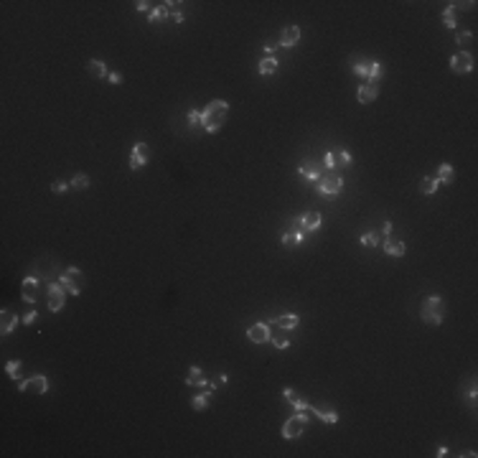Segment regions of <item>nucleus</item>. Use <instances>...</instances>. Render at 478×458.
Segmentation results:
<instances>
[{
    "label": "nucleus",
    "instance_id": "f257e3e1",
    "mask_svg": "<svg viewBox=\"0 0 478 458\" xmlns=\"http://www.w3.org/2000/svg\"><path fill=\"white\" fill-rule=\"evenodd\" d=\"M227 112H229L227 99H214V102H209V107L201 112V128L206 132L221 130V125H224V120H227Z\"/></svg>",
    "mask_w": 478,
    "mask_h": 458
},
{
    "label": "nucleus",
    "instance_id": "f03ea898",
    "mask_svg": "<svg viewBox=\"0 0 478 458\" xmlns=\"http://www.w3.org/2000/svg\"><path fill=\"white\" fill-rule=\"evenodd\" d=\"M420 316H422V321H425V323H430V326H440L443 318H445V303H443V298H438V295L422 298Z\"/></svg>",
    "mask_w": 478,
    "mask_h": 458
},
{
    "label": "nucleus",
    "instance_id": "7ed1b4c3",
    "mask_svg": "<svg viewBox=\"0 0 478 458\" xmlns=\"http://www.w3.org/2000/svg\"><path fill=\"white\" fill-rule=\"evenodd\" d=\"M316 191H318L320 196H338V194L343 191V178L336 176V173H331V171H326V173L316 181Z\"/></svg>",
    "mask_w": 478,
    "mask_h": 458
},
{
    "label": "nucleus",
    "instance_id": "20e7f679",
    "mask_svg": "<svg viewBox=\"0 0 478 458\" xmlns=\"http://www.w3.org/2000/svg\"><path fill=\"white\" fill-rule=\"evenodd\" d=\"M59 285L66 290L69 295H79L82 293V270H76V267H69L61 277H59Z\"/></svg>",
    "mask_w": 478,
    "mask_h": 458
},
{
    "label": "nucleus",
    "instance_id": "39448f33",
    "mask_svg": "<svg viewBox=\"0 0 478 458\" xmlns=\"http://www.w3.org/2000/svg\"><path fill=\"white\" fill-rule=\"evenodd\" d=\"M349 163H351V153H349V150H343V148H331V150L326 153L323 168L333 173L336 168H341V165H349Z\"/></svg>",
    "mask_w": 478,
    "mask_h": 458
},
{
    "label": "nucleus",
    "instance_id": "423d86ee",
    "mask_svg": "<svg viewBox=\"0 0 478 458\" xmlns=\"http://www.w3.org/2000/svg\"><path fill=\"white\" fill-rule=\"evenodd\" d=\"M305 420H308V412H298V415L287 418L285 425H283V438H287V440L298 438V435L305 430Z\"/></svg>",
    "mask_w": 478,
    "mask_h": 458
},
{
    "label": "nucleus",
    "instance_id": "0eeeda50",
    "mask_svg": "<svg viewBox=\"0 0 478 458\" xmlns=\"http://www.w3.org/2000/svg\"><path fill=\"white\" fill-rule=\"evenodd\" d=\"M18 389L20 392H36V395H43L49 389V379L43 377V374H36V377H31V379H20L18 382Z\"/></svg>",
    "mask_w": 478,
    "mask_h": 458
},
{
    "label": "nucleus",
    "instance_id": "6e6552de",
    "mask_svg": "<svg viewBox=\"0 0 478 458\" xmlns=\"http://www.w3.org/2000/svg\"><path fill=\"white\" fill-rule=\"evenodd\" d=\"M450 69L455 74H468V72H473V54H468V51L455 54V56L450 59Z\"/></svg>",
    "mask_w": 478,
    "mask_h": 458
},
{
    "label": "nucleus",
    "instance_id": "1a4fd4ad",
    "mask_svg": "<svg viewBox=\"0 0 478 458\" xmlns=\"http://www.w3.org/2000/svg\"><path fill=\"white\" fill-rule=\"evenodd\" d=\"M270 336H272L270 323H254V326L247 329V339H249L252 344H267Z\"/></svg>",
    "mask_w": 478,
    "mask_h": 458
},
{
    "label": "nucleus",
    "instance_id": "9d476101",
    "mask_svg": "<svg viewBox=\"0 0 478 458\" xmlns=\"http://www.w3.org/2000/svg\"><path fill=\"white\" fill-rule=\"evenodd\" d=\"M145 163H148V145L145 143H135V145H132V155H130V168L140 171Z\"/></svg>",
    "mask_w": 478,
    "mask_h": 458
},
{
    "label": "nucleus",
    "instance_id": "9b49d317",
    "mask_svg": "<svg viewBox=\"0 0 478 458\" xmlns=\"http://www.w3.org/2000/svg\"><path fill=\"white\" fill-rule=\"evenodd\" d=\"M376 94H379V84H376V82H361L359 92H356V99L361 105H366V102H374Z\"/></svg>",
    "mask_w": 478,
    "mask_h": 458
},
{
    "label": "nucleus",
    "instance_id": "f8f14e48",
    "mask_svg": "<svg viewBox=\"0 0 478 458\" xmlns=\"http://www.w3.org/2000/svg\"><path fill=\"white\" fill-rule=\"evenodd\" d=\"M49 308L53 311V313L64 308V288L59 283H51L49 285Z\"/></svg>",
    "mask_w": 478,
    "mask_h": 458
},
{
    "label": "nucleus",
    "instance_id": "ddd939ff",
    "mask_svg": "<svg viewBox=\"0 0 478 458\" xmlns=\"http://www.w3.org/2000/svg\"><path fill=\"white\" fill-rule=\"evenodd\" d=\"M323 171H326V168H320L318 161H308V163H303V165L298 168V173L303 176V178H308V181H318V178L323 176Z\"/></svg>",
    "mask_w": 478,
    "mask_h": 458
},
{
    "label": "nucleus",
    "instance_id": "4468645a",
    "mask_svg": "<svg viewBox=\"0 0 478 458\" xmlns=\"http://www.w3.org/2000/svg\"><path fill=\"white\" fill-rule=\"evenodd\" d=\"M298 41H300V28H298V26H287V28L280 33V41H277V43H280L283 49H293Z\"/></svg>",
    "mask_w": 478,
    "mask_h": 458
},
{
    "label": "nucleus",
    "instance_id": "2eb2a0df",
    "mask_svg": "<svg viewBox=\"0 0 478 458\" xmlns=\"http://www.w3.org/2000/svg\"><path fill=\"white\" fill-rule=\"evenodd\" d=\"M298 323H300V318H298L295 313H285V316L272 318V321H270V326L283 329V331H293V329H298Z\"/></svg>",
    "mask_w": 478,
    "mask_h": 458
},
{
    "label": "nucleus",
    "instance_id": "dca6fc26",
    "mask_svg": "<svg viewBox=\"0 0 478 458\" xmlns=\"http://www.w3.org/2000/svg\"><path fill=\"white\" fill-rule=\"evenodd\" d=\"M36 298H38V277H26L23 280V300L26 303H36Z\"/></svg>",
    "mask_w": 478,
    "mask_h": 458
},
{
    "label": "nucleus",
    "instance_id": "f3484780",
    "mask_svg": "<svg viewBox=\"0 0 478 458\" xmlns=\"http://www.w3.org/2000/svg\"><path fill=\"white\" fill-rule=\"evenodd\" d=\"M405 242H397V239H384V252L389 255V257H402V255H405Z\"/></svg>",
    "mask_w": 478,
    "mask_h": 458
},
{
    "label": "nucleus",
    "instance_id": "a211bd4d",
    "mask_svg": "<svg viewBox=\"0 0 478 458\" xmlns=\"http://www.w3.org/2000/svg\"><path fill=\"white\" fill-rule=\"evenodd\" d=\"M16 323H18V316L13 311H3V313H0V331L3 333H10L16 329Z\"/></svg>",
    "mask_w": 478,
    "mask_h": 458
},
{
    "label": "nucleus",
    "instance_id": "6ab92c4d",
    "mask_svg": "<svg viewBox=\"0 0 478 458\" xmlns=\"http://www.w3.org/2000/svg\"><path fill=\"white\" fill-rule=\"evenodd\" d=\"M320 221H323L320 211H308L303 217V227H305V232H316V229H320Z\"/></svg>",
    "mask_w": 478,
    "mask_h": 458
},
{
    "label": "nucleus",
    "instance_id": "aec40b11",
    "mask_svg": "<svg viewBox=\"0 0 478 458\" xmlns=\"http://www.w3.org/2000/svg\"><path fill=\"white\" fill-rule=\"evenodd\" d=\"M204 372H201V366H191L188 369V377H186V385L188 387H204Z\"/></svg>",
    "mask_w": 478,
    "mask_h": 458
},
{
    "label": "nucleus",
    "instance_id": "412c9836",
    "mask_svg": "<svg viewBox=\"0 0 478 458\" xmlns=\"http://www.w3.org/2000/svg\"><path fill=\"white\" fill-rule=\"evenodd\" d=\"M87 69H89V74H92V76H97V79H105V76H109L105 61H99V59H92L89 64H87Z\"/></svg>",
    "mask_w": 478,
    "mask_h": 458
},
{
    "label": "nucleus",
    "instance_id": "4be33fe9",
    "mask_svg": "<svg viewBox=\"0 0 478 458\" xmlns=\"http://www.w3.org/2000/svg\"><path fill=\"white\" fill-rule=\"evenodd\" d=\"M277 66H280V64H277V59H275V56H265V59L260 61L257 69H260V74H262V76H270V74H275V72H277Z\"/></svg>",
    "mask_w": 478,
    "mask_h": 458
},
{
    "label": "nucleus",
    "instance_id": "5701e85b",
    "mask_svg": "<svg viewBox=\"0 0 478 458\" xmlns=\"http://www.w3.org/2000/svg\"><path fill=\"white\" fill-rule=\"evenodd\" d=\"M438 188H440V183H438V178H435V176H425V178H422V181H420V191L425 194V196L435 194Z\"/></svg>",
    "mask_w": 478,
    "mask_h": 458
},
{
    "label": "nucleus",
    "instance_id": "b1692460",
    "mask_svg": "<svg viewBox=\"0 0 478 458\" xmlns=\"http://www.w3.org/2000/svg\"><path fill=\"white\" fill-rule=\"evenodd\" d=\"M303 239H305V234H298V232H287V234H283V247H300L303 244Z\"/></svg>",
    "mask_w": 478,
    "mask_h": 458
},
{
    "label": "nucleus",
    "instance_id": "393cba45",
    "mask_svg": "<svg viewBox=\"0 0 478 458\" xmlns=\"http://www.w3.org/2000/svg\"><path fill=\"white\" fill-rule=\"evenodd\" d=\"M359 242L364 244V247H379V244H382V234L379 232H366V234H361V237H359Z\"/></svg>",
    "mask_w": 478,
    "mask_h": 458
},
{
    "label": "nucleus",
    "instance_id": "a878e982",
    "mask_svg": "<svg viewBox=\"0 0 478 458\" xmlns=\"http://www.w3.org/2000/svg\"><path fill=\"white\" fill-rule=\"evenodd\" d=\"M435 178H438V183H450L453 181V165L450 163H440Z\"/></svg>",
    "mask_w": 478,
    "mask_h": 458
},
{
    "label": "nucleus",
    "instance_id": "bb28decb",
    "mask_svg": "<svg viewBox=\"0 0 478 458\" xmlns=\"http://www.w3.org/2000/svg\"><path fill=\"white\" fill-rule=\"evenodd\" d=\"M382 76H384V66L379 61H369V76H366V82H376V84H379Z\"/></svg>",
    "mask_w": 478,
    "mask_h": 458
},
{
    "label": "nucleus",
    "instance_id": "cd10ccee",
    "mask_svg": "<svg viewBox=\"0 0 478 458\" xmlns=\"http://www.w3.org/2000/svg\"><path fill=\"white\" fill-rule=\"evenodd\" d=\"M310 412H316V415L323 420V422H328V425H336V422H338V415L333 410H316V407H310Z\"/></svg>",
    "mask_w": 478,
    "mask_h": 458
},
{
    "label": "nucleus",
    "instance_id": "c85d7f7f",
    "mask_svg": "<svg viewBox=\"0 0 478 458\" xmlns=\"http://www.w3.org/2000/svg\"><path fill=\"white\" fill-rule=\"evenodd\" d=\"M165 18H171V10L165 8V5L150 10V23H160V20H165Z\"/></svg>",
    "mask_w": 478,
    "mask_h": 458
},
{
    "label": "nucleus",
    "instance_id": "c756f323",
    "mask_svg": "<svg viewBox=\"0 0 478 458\" xmlns=\"http://www.w3.org/2000/svg\"><path fill=\"white\" fill-rule=\"evenodd\" d=\"M71 188H79V191H84V188H89V176L87 173H76L71 181H69Z\"/></svg>",
    "mask_w": 478,
    "mask_h": 458
},
{
    "label": "nucleus",
    "instance_id": "7c9ffc66",
    "mask_svg": "<svg viewBox=\"0 0 478 458\" xmlns=\"http://www.w3.org/2000/svg\"><path fill=\"white\" fill-rule=\"evenodd\" d=\"M351 64H354V74L359 76H369V61H359V56H351Z\"/></svg>",
    "mask_w": 478,
    "mask_h": 458
},
{
    "label": "nucleus",
    "instance_id": "2f4dec72",
    "mask_svg": "<svg viewBox=\"0 0 478 458\" xmlns=\"http://www.w3.org/2000/svg\"><path fill=\"white\" fill-rule=\"evenodd\" d=\"M270 341L275 344V349H287V346H290V336H287V333H272Z\"/></svg>",
    "mask_w": 478,
    "mask_h": 458
},
{
    "label": "nucleus",
    "instance_id": "473e14b6",
    "mask_svg": "<svg viewBox=\"0 0 478 458\" xmlns=\"http://www.w3.org/2000/svg\"><path fill=\"white\" fill-rule=\"evenodd\" d=\"M206 405H209V395H196L194 400H191V407L194 410H198V412H201V410H206Z\"/></svg>",
    "mask_w": 478,
    "mask_h": 458
},
{
    "label": "nucleus",
    "instance_id": "72a5a7b5",
    "mask_svg": "<svg viewBox=\"0 0 478 458\" xmlns=\"http://www.w3.org/2000/svg\"><path fill=\"white\" fill-rule=\"evenodd\" d=\"M5 372L10 379H20V362H8L5 364Z\"/></svg>",
    "mask_w": 478,
    "mask_h": 458
},
{
    "label": "nucleus",
    "instance_id": "f704fd0d",
    "mask_svg": "<svg viewBox=\"0 0 478 458\" xmlns=\"http://www.w3.org/2000/svg\"><path fill=\"white\" fill-rule=\"evenodd\" d=\"M440 18H443V23H445L448 28H455V13H453L450 8H445V10H443V16H440Z\"/></svg>",
    "mask_w": 478,
    "mask_h": 458
},
{
    "label": "nucleus",
    "instance_id": "c9c22d12",
    "mask_svg": "<svg viewBox=\"0 0 478 458\" xmlns=\"http://www.w3.org/2000/svg\"><path fill=\"white\" fill-rule=\"evenodd\" d=\"M290 232H298V234H303V232H305L303 219H300V217H293V219H290Z\"/></svg>",
    "mask_w": 478,
    "mask_h": 458
},
{
    "label": "nucleus",
    "instance_id": "e433bc0d",
    "mask_svg": "<svg viewBox=\"0 0 478 458\" xmlns=\"http://www.w3.org/2000/svg\"><path fill=\"white\" fill-rule=\"evenodd\" d=\"M473 41H476V36H473L471 31H465V33H458V43H460V46H463V43H465V46H471Z\"/></svg>",
    "mask_w": 478,
    "mask_h": 458
},
{
    "label": "nucleus",
    "instance_id": "4c0bfd02",
    "mask_svg": "<svg viewBox=\"0 0 478 458\" xmlns=\"http://www.w3.org/2000/svg\"><path fill=\"white\" fill-rule=\"evenodd\" d=\"M283 395H285V400L290 402V405H295V402L300 400V397H298V392H295L293 387H285V389H283Z\"/></svg>",
    "mask_w": 478,
    "mask_h": 458
},
{
    "label": "nucleus",
    "instance_id": "58836bf2",
    "mask_svg": "<svg viewBox=\"0 0 478 458\" xmlns=\"http://www.w3.org/2000/svg\"><path fill=\"white\" fill-rule=\"evenodd\" d=\"M66 188H69V183H64V181H53V183H51V191H53V194H64Z\"/></svg>",
    "mask_w": 478,
    "mask_h": 458
},
{
    "label": "nucleus",
    "instance_id": "ea45409f",
    "mask_svg": "<svg viewBox=\"0 0 478 458\" xmlns=\"http://www.w3.org/2000/svg\"><path fill=\"white\" fill-rule=\"evenodd\" d=\"M468 400H471V407H476V379H471L468 385Z\"/></svg>",
    "mask_w": 478,
    "mask_h": 458
},
{
    "label": "nucleus",
    "instance_id": "a19ab883",
    "mask_svg": "<svg viewBox=\"0 0 478 458\" xmlns=\"http://www.w3.org/2000/svg\"><path fill=\"white\" fill-rule=\"evenodd\" d=\"M188 122H191V125H196V122L201 125V112H196V110H191V112H188Z\"/></svg>",
    "mask_w": 478,
    "mask_h": 458
},
{
    "label": "nucleus",
    "instance_id": "79ce46f5",
    "mask_svg": "<svg viewBox=\"0 0 478 458\" xmlns=\"http://www.w3.org/2000/svg\"><path fill=\"white\" fill-rule=\"evenodd\" d=\"M277 46H280L277 41H267V43H265V54H267V56H272V51H275Z\"/></svg>",
    "mask_w": 478,
    "mask_h": 458
},
{
    "label": "nucleus",
    "instance_id": "37998d69",
    "mask_svg": "<svg viewBox=\"0 0 478 458\" xmlns=\"http://www.w3.org/2000/svg\"><path fill=\"white\" fill-rule=\"evenodd\" d=\"M36 318H38V313H36V311H31V313H26V316H23V323H33Z\"/></svg>",
    "mask_w": 478,
    "mask_h": 458
},
{
    "label": "nucleus",
    "instance_id": "c03bdc74",
    "mask_svg": "<svg viewBox=\"0 0 478 458\" xmlns=\"http://www.w3.org/2000/svg\"><path fill=\"white\" fill-rule=\"evenodd\" d=\"M107 79H109V82H112V84H120V82H122V74H117V72H112V74H109V76H107Z\"/></svg>",
    "mask_w": 478,
    "mask_h": 458
},
{
    "label": "nucleus",
    "instance_id": "a18cd8bd",
    "mask_svg": "<svg viewBox=\"0 0 478 458\" xmlns=\"http://www.w3.org/2000/svg\"><path fill=\"white\" fill-rule=\"evenodd\" d=\"M135 8H138V10H150V3H148V0H138Z\"/></svg>",
    "mask_w": 478,
    "mask_h": 458
},
{
    "label": "nucleus",
    "instance_id": "49530a36",
    "mask_svg": "<svg viewBox=\"0 0 478 458\" xmlns=\"http://www.w3.org/2000/svg\"><path fill=\"white\" fill-rule=\"evenodd\" d=\"M382 234H384V237H389V234H392V221H384V227H382Z\"/></svg>",
    "mask_w": 478,
    "mask_h": 458
},
{
    "label": "nucleus",
    "instance_id": "de8ad7c7",
    "mask_svg": "<svg viewBox=\"0 0 478 458\" xmlns=\"http://www.w3.org/2000/svg\"><path fill=\"white\" fill-rule=\"evenodd\" d=\"M171 20H173V23H183V16L176 10V13H171Z\"/></svg>",
    "mask_w": 478,
    "mask_h": 458
},
{
    "label": "nucleus",
    "instance_id": "09e8293b",
    "mask_svg": "<svg viewBox=\"0 0 478 458\" xmlns=\"http://www.w3.org/2000/svg\"><path fill=\"white\" fill-rule=\"evenodd\" d=\"M448 456V448H445V445H440V448H438V458H445Z\"/></svg>",
    "mask_w": 478,
    "mask_h": 458
}]
</instances>
